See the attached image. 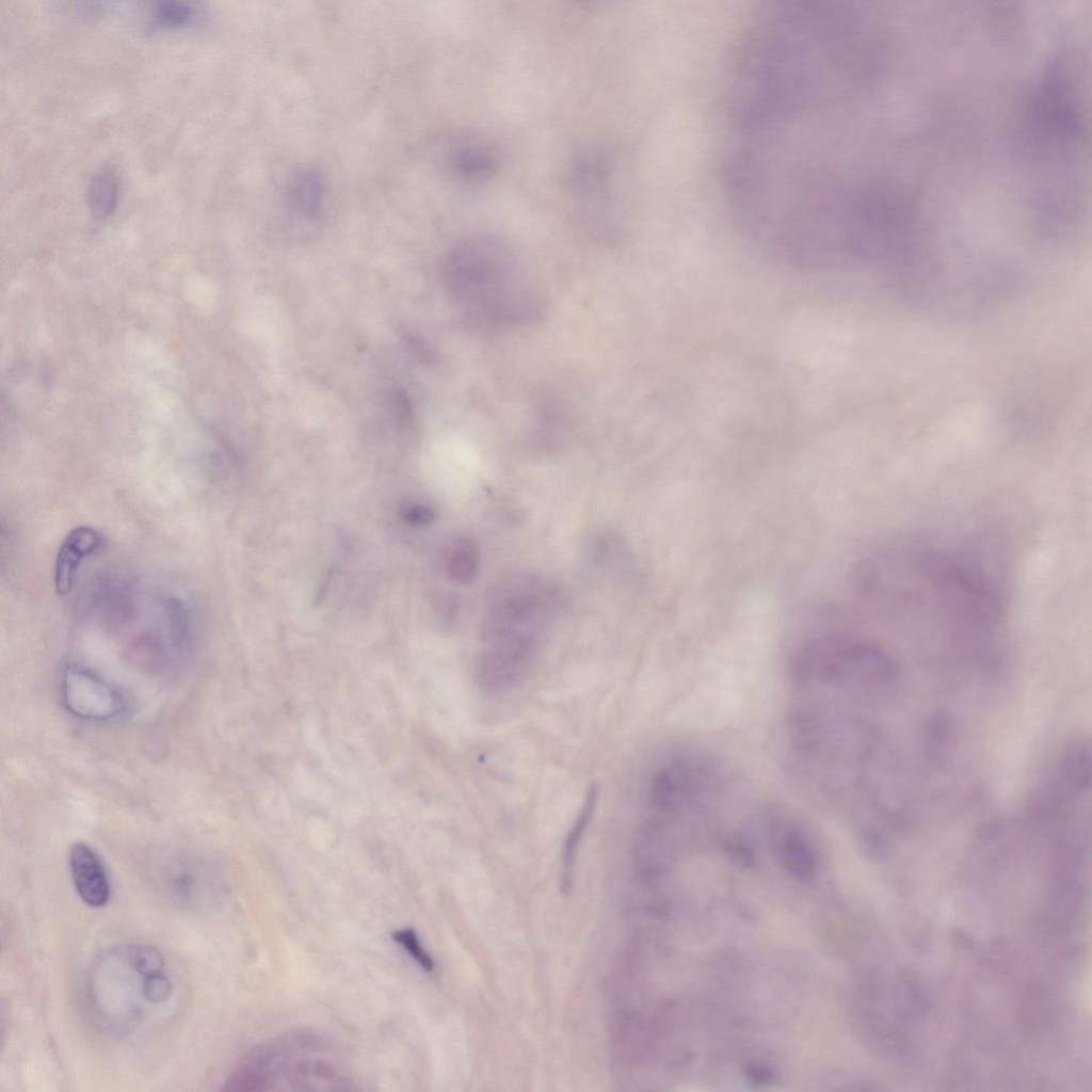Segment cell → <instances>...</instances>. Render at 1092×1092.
<instances>
[{
  "instance_id": "5b68a950",
  "label": "cell",
  "mask_w": 1092,
  "mask_h": 1092,
  "mask_svg": "<svg viewBox=\"0 0 1092 1092\" xmlns=\"http://www.w3.org/2000/svg\"><path fill=\"white\" fill-rule=\"evenodd\" d=\"M889 655L871 641L852 636H821L794 653L791 673L803 688H860L894 678Z\"/></svg>"
},
{
  "instance_id": "9c48e42d",
  "label": "cell",
  "mask_w": 1092,
  "mask_h": 1092,
  "mask_svg": "<svg viewBox=\"0 0 1092 1092\" xmlns=\"http://www.w3.org/2000/svg\"><path fill=\"white\" fill-rule=\"evenodd\" d=\"M706 771L698 762L686 759L660 768L648 786L649 804L662 814L678 813L696 800L706 783Z\"/></svg>"
},
{
  "instance_id": "ac0fdd59",
  "label": "cell",
  "mask_w": 1092,
  "mask_h": 1092,
  "mask_svg": "<svg viewBox=\"0 0 1092 1092\" xmlns=\"http://www.w3.org/2000/svg\"><path fill=\"white\" fill-rule=\"evenodd\" d=\"M392 938L418 963L425 971L431 973L435 968V962L430 953L423 948L416 931L412 928L396 930Z\"/></svg>"
},
{
  "instance_id": "30bf717a",
  "label": "cell",
  "mask_w": 1092,
  "mask_h": 1092,
  "mask_svg": "<svg viewBox=\"0 0 1092 1092\" xmlns=\"http://www.w3.org/2000/svg\"><path fill=\"white\" fill-rule=\"evenodd\" d=\"M68 864L75 889L89 906H105L110 898V882L98 853L83 841L75 842L68 853Z\"/></svg>"
},
{
  "instance_id": "603a6c76",
  "label": "cell",
  "mask_w": 1092,
  "mask_h": 1092,
  "mask_svg": "<svg viewBox=\"0 0 1092 1092\" xmlns=\"http://www.w3.org/2000/svg\"><path fill=\"white\" fill-rule=\"evenodd\" d=\"M752 1081L764 1085L772 1079V1073L768 1069L761 1066H753L749 1069L748 1075Z\"/></svg>"
},
{
  "instance_id": "9a60e30c",
  "label": "cell",
  "mask_w": 1092,
  "mask_h": 1092,
  "mask_svg": "<svg viewBox=\"0 0 1092 1092\" xmlns=\"http://www.w3.org/2000/svg\"><path fill=\"white\" fill-rule=\"evenodd\" d=\"M452 168L466 179H477L493 171L494 160L491 154L472 144H461L450 157Z\"/></svg>"
},
{
  "instance_id": "7a4b0ae2",
  "label": "cell",
  "mask_w": 1092,
  "mask_h": 1092,
  "mask_svg": "<svg viewBox=\"0 0 1092 1092\" xmlns=\"http://www.w3.org/2000/svg\"><path fill=\"white\" fill-rule=\"evenodd\" d=\"M852 587L879 619L936 629L962 648H987L1000 630L996 584L951 552L922 548L873 556L856 566Z\"/></svg>"
},
{
  "instance_id": "2e32d148",
  "label": "cell",
  "mask_w": 1092,
  "mask_h": 1092,
  "mask_svg": "<svg viewBox=\"0 0 1092 1092\" xmlns=\"http://www.w3.org/2000/svg\"><path fill=\"white\" fill-rule=\"evenodd\" d=\"M479 553L476 545L464 540L453 550L448 562L449 578L460 584L471 583L478 573Z\"/></svg>"
},
{
  "instance_id": "44dd1931",
  "label": "cell",
  "mask_w": 1092,
  "mask_h": 1092,
  "mask_svg": "<svg viewBox=\"0 0 1092 1092\" xmlns=\"http://www.w3.org/2000/svg\"><path fill=\"white\" fill-rule=\"evenodd\" d=\"M404 519L413 525H425L435 518V512L427 505H413L404 512Z\"/></svg>"
},
{
  "instance_id": "8992f818",
  "label": "cell",
  "mask_w": 1092,
  "mask_h": 1092,
  "mask_svg": "<svg viewBox=\"0 0 1092 1092\" xmlns=\"http://www.w3.org/2000/svg\"><path fill=\"white\" fill-rule=\"evenodd\" d=\"M149 880L162 901L186 911L207 908L221 894L220 879L213 869L186 855H167L156 861Z\"/></svg>"
},
{
  "instance_id": "d6986e66",
  "label": "cell",
  "mask_w": 1092,
  "mask_h": 1092,
  "mask_svg": "<svg viewBox=\"0 0 1092 1092\" xmlns=\"http://www.w3.org/2000/svg\"><path fill=\"white\" fill-rule=\"evenodd\" d=\"M724 852L735 862L743 865H753L755 851L750 840L742 834H728L722 839Z\"/></svg>"
},
{
  "instance_id": "e0dca14e",
  "label": "cell",
  "mask_w": 1092,
  "mask_h": 1092,
  "mask_svg": "<svg viewBox=\"0 0 1092 1092\" xmlns=\"http://www.w3.org/2000/svg\"><path fill=\"white\" fill-rule=\"evenodd\" d=\"M928 752L933 757L943 759L952 746V723L945 712H937L929 721L927 728Z\"/></svg>"
},
{
  "instance_id": "ba28073f",
  "label": "cell",
  "mask_w": 1092,
  "mask_h": 1092,
  "mask_svg": "<svg viewBox=\"0 0 1092 1092\" xmlns=\"http://www.w3.org/2000/svg\"><path fill=\"white\" fill-rule=\"evenodd\" d=\"M764 828L788 872L799 879L814 874L817 853L804 826L794 816L781 806H770L764 814Z\"/></svg>"
},
{
  "instance_id": "3957f363",
  "label": "cell",
  "mask_w": 1092,
  "mask_h": 1092,
  "mask_svg": "<svg viewBox=\"0 0 1092 1092\" xmlns=\"http://www.w3.org/2000/svg\"><path fill=\"white\" fill-rule=\"evenodd\" d=\"M453 300L472 319L491 326L520 325L537 317V286L512 253L491 239L457 245L444 266Z\"/></svg>"
},
{
  "instance_id": "5bb4252c",
  "label": "cell",
  "mask_w": 1092,
  "mask_h": 1092,
  "mask_svg": "<svg viewBox=\"0 0 1092 1092\" xmlns=\"http://www.w3.org/2000/svg\"><path fill=\"white\" fill-rule=\"evenodd\" d=\"M118 196L119 183L115 173H97L87 188V204L93 218L99 221L109 218L116 208Z\"/></svg>"
},
{
  "instance_id": "7c38bea8",
  "label": "cell",
  "mask_w": 1092,
  "mask_h": 1092,
  "mask_svg": "<svg viewBox=\"0 0 1092 1092\" xmlns=\"http://www.w3.org/2000/svg\"><path fill=\"white\" fill-rule=\"evenodd\" d=\"M598 801V786L591 785L584 800L564 838L561 854L560 888L568 895L573 887L575 865L583 836L594 816Z\"/></svg>"
},
{
  "instance_id": "4fadbf2b",
  "label": "cell",
  "mask_w": 1092,
  "mask_h": 1092,
  "mask_svg": "<svg viewBox=\"0 0 1092 1092\" xmlns=\"http://www.w3.org/2000/svg\"><path fill=\"white\" fill-rule=\"evenodd\" d=\"M289 204L301 214L316 216L324 198V183L317 171L305 168L298 172L288 186Z\"/></svg>"
},
{
  "instance_id": "8fae6325",
  "label": "cell",
  "mask_w": 1092,
  "mask_h": 1092,
  "mask_svg": "<svg viewBox=\"0 0 1092 1092\" xmlns=\"http://www.w3.org/2000/svg\"><path fill=\"white\" fill-rule=\"evenodd\" d=\"M103 545L102 534L90 526L71 529L61 543L54 562V588L64 596L73 588L81 562Z\"/></svg>"
},
{
  "instance_id": "52a82bcc",
  "label": "cell",
  "mask_w": 1092,
  "mask_h": 1092,
  "mask_svg": "<svg viewBox=\"0 0 1092 1092\" xmlns=\"http://www.w3.org/2000/svg\"><path fill=\"white\" fill-rule=\"evenodd\" d=\"M62 691L67 709L82 719L107 720L124 707V698L114 687L82 667L65 670Z\"/></svg>"
},
{
  "instance_id": "6da1fadb",
  "label": "cell",
  "mask_w": 1092,
  "mask_h": 1092,
  "mask_svg": "<svg viewBox=\"0 0 1092 1092\" xmlns=\"http://www.w3.org/2000/svg\"><path fill=\"white\" fill-rule=\"evenodd\" d=\"M888 1H778L740 42L729 80L737 130L844 103L877 74L890 35Z\"/></svg>"
},
{
  "instance_id": "7402d4cb",
  "label": "cell",
  "mask_w": 1092,
  "mask_h": 1092,
  "mask_svg": "<svg viewBox=\"0 0 1092 1092\" xmlns=\"http://www.w3.org/2000/svg\"><path fill=\"white\" fill-rule=\"evenodd\" d=\"M391 407L396 417L400 420H407L412 414V406L408 398L403 391L397 390L391 396Z\"/></svg>"
},
{
  "instance_id": "ffe728a7",
  "label": "cell",
  "mask_w": 1092,
  "mask_h": 1092,
  "mask_svg": "<svg viewBox=\"0 0 1092 1092\" xmlns=\"http://www.w3.org/2000/svg\"><path fill=\"white\" fill-rule=\"evenodd\" d=\"M192 9L182 2H161L156 10V18L160 25L179 27L189 21Z\"/></svg>"
},
{
  "instance_id": "277c9868",
  "label": "cell",
  "mask_w": 1092,
  "mask_h": 1092,
  "mask_svg": "<svg viewBox=\"0 0 1092 1092\" xmlns=\"http://www.w3.org/2000/svg\"><path fill=\"white\" fill-rule=\"evenodd\" d=\"M349 1082L332 1059L325 1057V1046L320 1039L309 1033H292L247 1053L222 1090L259 1091L279 1089V1086L305 1089L304 1085L328 1087Z\"/></svg>"
}]
</instances>
